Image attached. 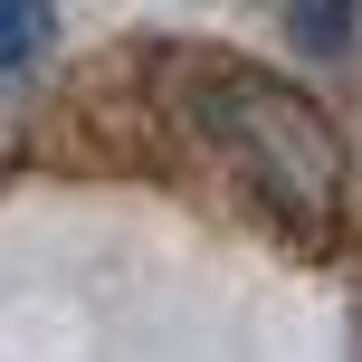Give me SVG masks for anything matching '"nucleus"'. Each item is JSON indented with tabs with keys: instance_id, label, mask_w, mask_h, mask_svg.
Returning a JSON list of instances; mask_svg holds the SVG:
<instances>
[{
	"instance_id": "obj_2",
	"label": "nucleus",
	"mask_w": 362,
	"mask_h": 362,
	"mask_svg": "<svg viewBox=\"0 0 362 362\" xmlns=\"http://www.w3.org/2000/svg\"><path fill=\"white\" fill-rule=\"evenodd\" d=\"M48 38H57V0H0V86L29 76L48 57Z\"/></svg>"
},
{
	"instance_id": "obj_3",
	"label": "nucleus",
	"mask_w": 362,
	"mask_h": 362,
	"mask_svg": "<svg viewBox=\"0 0 362 362\" xmlns=\"http://www.w3.org/2000/svg\"><path fill=\"white\" fill-rule=\"evenodd\" d=\"M353 19H362V0H286V29H296L305 57H344L353 48Z\"/></svg>"
},
{
	"instance_id": "obj_1",
	"label": "nucleus",
	"mask_w": 362,
	"mask_h": 362,
	"mask_svg": "<svg viewBox=\"0 0 362 362\" xmlns=\"http://www.w3.org/2000/svg\"><path fill=\"white\" fill-rule=\"evenodd\" d=\"M181 124L248 181L257 210L286 219L296 238H334L344 229L353 153H344V124L305 86H286L267 67H238V57H200L181 76Z\"/></svg>"
}]
</instances>
